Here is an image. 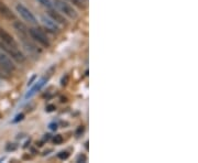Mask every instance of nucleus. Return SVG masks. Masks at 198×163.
Returning a JSON list of instances; mask_svg holds the SVG:
<instances>
[{
	"mask_svg": "<svg viewBox=\"0 0 198 163\" xmlns=\"http://www.w3.org/2000/svg\"><path fill=\"white\" fill-rule=\"evenodd\" d=\"M16 71L14 62L6 52L0 51V73L3 77H8Z\"/></svg>",
	"mask_w": 198,
	"mask_h": 163,
	"instance_id": "1",
	"label": "nucleus"
},
{
	"mask_svg": "<svg viewBox=\"0 0 198 163\" xmlns=\"http://www.w3.org/2000/svg\"><path fill=\"white\" fill-rule=\"evenodd\" d=\"M29 34H30V37L36 42L37 44L42 45L44 47H50V40L47 37V35L45 34V32H43L40 28H36V27H33V28L29 29Z\"/></svg>",
	"mask_w": 198,
	"mask_h": 163,
	"instance_id": "2",
	"label": "nucleus"
},
{
	"mask_svg": "<svg viewBox=\"0 0 198 163\" xmlns=\"http://www.w3.org/2000/svg\"><path fill=\"white\" fill-rule=\"evenodd\" d=\"M53 6H55V8L61 12L62 14L68 17L70 19H76L77 18V12L76 10L73 8V6H70L67 1L65 0H53Z\"/></svg>",
	"mask_w": 198,
	"mask_h": 163,
	"instance_id": "3",
	"label": "nucleus"
},
{
	"mask_svg": "<svg viewBox=\"0 0 198 163\" xmlns=\"http://www.w3.org/2000/svg\"><path fill=\"white\" fill-rule=\"evenodd\" d=\"M0 47L3 50V52L8 54L9 56H11V58L18 63H23L26 61V55L22 53L18 47H8V45L3 44L1 41H0Z\"/></svg>",
	"mask_w": 198,
	"mask_h": 163,
	"instance_id": "4",
	"label": "nucleus"
},
{
	"mask_svg": "<svg viewBox=\"0 0 198 163\" xmlns=\"http://www.w3.org/2000/svg\"><path fill=\"white\" fill-rule=\"evenodd\" d=\"M16 10L19 13V16L21 17L23 20H26L29 23L35 24L36 23V18H35L34 14L31 12V10L29 8H27L23 3H17L16 6Z\"/></svg>",
	"mask_w": 198,
	"mask_h": 163,
	"instance_id": "5",
	"label": "nucleus"
},
{
	"mask_svg": "<svg viewBox=\"0 0 198 163\" xmlns=\"http://www.w3.org/2000/svg\"><path fill=\"white\" fill-rule=\"evenodd\" d=\"M0 41H1L3 44L8 45V47H18L17 41L13 39V37H12L9 32H7V31L5 30V29H0Z\"/></svg>",
	"mask_w": 198,
	"mask_h": 163,
	"instance_id": "6",
	"label": "nucleus"
},
{
	"mask_svg": "<svg viewBox=\"0 0 198 163\" xmlns=\"http://www.w3.org/2000/svg\"><path fill=\"white\" fill-rule=\"evenodd\" d=\"M41 22H42L43 27L46 30L51 31V32H57L60 30V26L57 22H55L52 18H50L49 16H42L41 17Z\"/></svg>",
	"mask_w": 198,
	"mask_h": 163,
	"instance_id": "7",
	"label": "nucleus"
},
{
	"mask_svg": "<svg viewBox=\"0 0 198 163\" xmlns=\"http://www.w3.org/2000/svg\"><path fill=\"white\" fill-rule=\"evenodd\" d=\"M47 16H49L50 18L53 19L55 22H57L58 24H65L66 23V20H65V18H64V14H62L58 10H55V9H53V8H51V9H49V11H47Z\"/></svg>",
	"mask_w": 198,
	"mask_h": 163,
	"instance_id": "8",
	"label": "nucleus"
},
{
	"mask_svg": "<svg viewBox=\"0 0 198 163\" xmlns=\"http://www.w3.org/2000/svg\"><path fill=\"white\" fill-rule=\"evenodd\" d=\"M0 14L5 19H7V20H13V21L16 20L14 13L11 11V9H10L5 2H2V1H0Z\"/></svg>",
	"mask_w": 198,
	"mask_h": 163,
	"instance_id": "9",
	"label": "nucleus"
},
{
	"mask_svg": "<svg viewBox=\"0 0 198 163\" xmlns=\"http://www.w3.org/2000/svg\"><path fill=\"white\" fill-rule=\"evenodd\" d=\"M47 79H49V77H43L42 79H40L39 82H37L36 84H35V86H33L32 88H31V91H29L28 94H27L26 98H29V97H32L33 95H34L35 93H36L37 91H40V89L42 88L43 86H44V84L47 82Z\"/></svg>",
	"mask_w": 198,
	"mask_h": 163,
	"instance_id": "10",
	"label": "nucleus"
},
{
	"mask_svg": "<svg viewBox=\"0 0 198 163\" xmlns=\"http://www.w3.org/2000/svg\"><path fill=\"white\" fill-rule=\"evenodd\" d=\"M36 1L41 6H43L44 8H46V9H51V8H53V1H52V0H36Z\"/></svg>",
	"mask_w": 198,
	"mask_h": 163,
	"instance_id": "11",
	"label": "nucleus"
},
{
	"mask_svg": "<svg viewBox=\"0 0 198 163\" xmlns=\"http://www.w3.org/2000/svg\"><path fill=\"white\" fill-rule=\"evenodd\" d=\"M53 141H54V143H55V145H60V143H62V142H63V138H62L61 135H57V136H55V137H54Z\"/></svg>",
	"mask_w": 198,
	"mask_h": 163,
	"instance_id": "12",
	"label": "nucleus"
},
{
	"mask_svg": "<svg viewBox=\"0 0 198 163\" xmlns=\"http://www.w3.org/2000/svg\"><path fill=\"white\" fill-rule=\"evenodd\" d=\"M68 156H70V153L66 152V151H63V152H61V153L58 154V158L61 159V160H66Z\"/></svg>",
	"mask_w": 198,
	"mask_h": 163,
	"instance_id": "13",
	"label": "nucleus"
},
{
	"mask_svg": "<svg viewBox=\"0 0 198 163\" xmlns=\"http://www.w3.org/2000/svg\"><path fill=\"white\" fill-rule=\"evenodd\" d=\"M50 128H51L52 130H55V129L57 128V125H56V124H51V125H50Z\"/></svg>",
	"mask_w": 198,
	"mask_h": 163,
	"instance_id": "14",
	"label": "nucleus"
},
{
	"mask_svg": "<svg viewBox=\"0 0 198 163\" xmlns=\"http://www.w3.org/2000/svg\"><path fill=\"white\" fill-rule=\"evenodd\" d=\"M22 118H23V115H20V116H18V117H17V119H16V120H14V122H17V121H18V120H21V119Z\"/></svg>",
	"mask_w": 198,
	"mask_h": 163,
	"instance_id": "15",
	"label": "nucleus"
},
{
	"mask_svg": "<svg viewBox=\"0 0 198 163\" xmlns=\"http://www.w3.org/2000/svg\"><path fill=\"white\" fill-rule=\"evenodd\" d=\"M80 160H83V161H86V158H85V156H79V158H78V159H77V162H79V161H80Z\"/></svg>",
	"mask_w": 198,
	"mask_h": 163,
	"instance_id": "16",
	"label": "nucleus"
},
{
	"mask_svg": "<svg viewBox=\"0 0 198 163\" xmlns=\"http://www.w3.org/2000/svg\"><path fill=\"white\" fill-rule=\"evenodd\" d=\"M54 106H49V107H47V111H53L54 110Z\"/></svg>",
	"mask_w": 198,
	"mask_h": 163,
	"instance_id": "17",
	"label": "nucleus"
}]
</instances>
